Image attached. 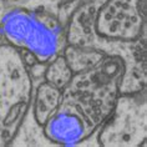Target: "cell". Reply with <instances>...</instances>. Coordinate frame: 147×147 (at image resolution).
I'll use <instances>...</instances> for the list:
<instances>
[{
    "instance_id": "obj_7",
    "label": "cell",
    "mask_w": 147,
    "mask_h": 147,
    "mask_svg": "<svg viewBox=\"0 0 147 147\" xmlns=\"http://www.w3.org/2000/svg\"><path fill=\"white\" fill-rule=\"evenodd\" d=\"M62 55L72 72H80L92 69L106 57V55L95 49L71 45V44H67L65 46Z\"/></svg>"
},
{
    "instance_id": "obj_4",
    "label": "cell",
    "mask_w": 147,
    "mask_h": 147,
    "mask_svg": "<svg viewBox=\"0 0 147 147\" xmlns=\"http://www.w3.org/2000/svg\"><path fill=\"white\" fill-rule=\"evenodd\" d=\"M146 89L123 92L97 130V141L105 147H136L146 145Z\"/></svg>"
},
{
    "instance_id": "obj_2",
    "label": "cell",
    "mask_w": 147,
    "mask_h": 147,
    "mask_svg": "<svg viewBox=\"0 0 147 147\" xmlns=\"http://www.w3.org/2000/svg\"><path fill=\"white\" fill-rule=\"evenodd\" d=\"M67 25L41 10L0 0V45L24 53L32 62L46 65L67 45Z\"/></svg>"
},
{
    "instance_id": "obj_5",
    "label": "cell",
    "mask_w": 147,
    "mask_h": 147,
    "mask_svg": "<svg viewBox=\"0 0 147 147\" xmlns=\"http://www.w3.org/2000/svg\"><path fill=\"white\" fill-rule=\"evenodd\" d=\"M4 1L29 9L41 10L55 16L62 24L69 25L70 19L76 10L89 0H4Z\"/></svg>"
},
{
    "instance_id": "obj_1",
    "label": "cell",
    "mask_w": 147,
    "mask_h": 147,
    "mask_svg": "<svg viewBox=\"0 0 147 147\" xmlns=\"http://www.w3.org/2000/svg\"><path fill=\"white\" fill-rule=\"evenodd\" d=\"M123 62L106 56L85 71L74 72L61 92V101L42 125L44 134L56 146H76L91 136L110 115L120 94Z\"/></svg>"
},
{
    "instance_id": "obj_6",
    "label": "cell",
    "mask_w": 147,
    "mask_h": 147,
    "mask_svg": "<svg viewBox=\"0 0 147 147\" xmlns=\"http://www.w3.org/2000/svg\"><path fill=\"white\" fill-rule=\"evenodd\" d=\"M61 92L62 90L50 85L46 81L40 82L36 89L34 87L31 109L35 120L41 126L59 107V104L61 101Z\"/></svg>"
},
{
    "instance_id": "obj_3",
    "label": "cell",
    "mask_w": 147,
    "mask_h": 147,
    "mask_svg": "<svg viewBox=\"0 0 147 147\" xmlns=\"http://www.w3.org/2000/svg\"><path fill=\"white\" fill-rule=\"evenodd\" d=\"M31 64L15 47L0 45V147L10 146L30 107L35 87Z\"/></svg>"
},
{
    "instance_id": "obj_8",
    "label": "cell",
    "mask_w": 147,
    "mask_h": 147,
    "mask_svg": "<svg viewBox=\"0 0 147 147\" xmlns=\"http://www.w3.org/2000/svg\"><path fill=\"white\" fill-rule=\"evenodd\" d=\"M72 74L74 72L67 65L64 55L61 54L47 62L45 69H44L42 76L46 82H49L50 85L62 90L71 80Z\"/></svg>"
}]
</instances>
